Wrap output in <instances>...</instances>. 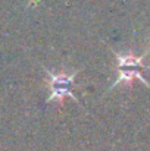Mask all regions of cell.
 <instances>
[{"label": "cell", "mask_w": 150, "mask_h": 151, "mask_svg": "<svg viewBox=\"0 0 150 151\" xmlns=\"http://www.w3.org/2000/svg\"><path fill=\"white\" fill-rule=\"evenodd\" d=\"M47 75L50 76V85H51V96L47 99V101L57 100L62 103L65 97H71L75 100V97L71 93V87L74 85V78L77 76V72L65 75V73H53L47 70Z\"/></svg>", "instance_id": "obj_1"}]
</instances>
